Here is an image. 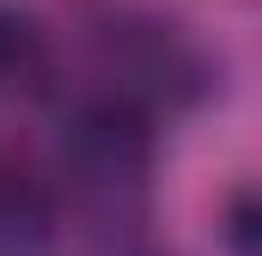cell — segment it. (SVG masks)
I'll use <instances>...</instances> for the list:
<instances>
[{"label":"cell","mask_w":262,"mask_h":256,"mask_svg":"<svg viewBox=\"0 0 262 256\" xmlns=\"http://www.w3.org/2000/svg\"><path fill=\"white\" fill-rule=\"evenodd\" d=\"M152 128L159 122L122 98H92L61 128V171L85 195H134L152 171V146H159Z\"/></svg>","instance_id":"cell-2"},{"label":"cell","mask_w":262,"mask_h":256,"mask_svg":"<svg viewBox=\"0 0 262 256\" xmlns=\"http://www.w3.org/2000/svg\"><path fill=\"white\" fill-rule=\"evenodd\" d=\"M98 79L104 98H122L159 122L207 92V55L165 18H110L98 31Z\"/></svg>","instance_id":"cell-1"},{"label":"cell","mask_w":262,"mask_h":256,"mask_svg":"<svg viewBox=\"0 0 262 256\" xmlns=\"http://www.w3.org/2000/svg\"><path fill=\"white\" fill-rule=\"evenodd\" d=\"M226 244L238 256H256V195L250 189H238L232 207H226Z\"/></svg>","instance_id":"cell-4"},{"label":"cell","mask_w":262,"mask_h":256,"mask_svg":"<svg viewBox=\"0 0 262 256\" xmlns=\"http://www.w3.org/2000/svg\"><path fill=\"white\" fill-rule=\"evenodd\" d=\"M55 250V189L31 171H0V256Z\"/></svg>","instance_id":"cell-3"}]
</instances>
